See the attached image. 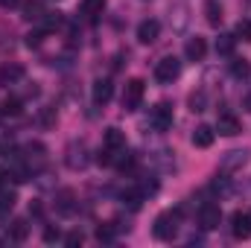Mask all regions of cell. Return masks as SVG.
<instances>
[{"mask_svg":"<svg viewBox=\"0 0 251 248\" xmlns=\"http://www.w3.org/2000/svg\"><path fill=\"white\" fill-rule=\"evenodd\" d=\"M59 240V231L56 228H44V243H56Z\"/></svg>","mask_w":251,"mask_h":248,"instance_id":"cell-31","label":"cell"},{"mask_svg":"<svg viewBox=\"0 0 251 248\" xmlns=\"http://www.w3.org/2000/svg\"><path fill=\"white\" fill-rule=\"evenodd\" d=\"M219 222H222V207H219V204L207 201V204L199 207V225H201L204 231H216Z\"/></svg>","mask_w":251,"mask_h":248,"instance_id":"cell-8","label":"cell"},{"mask_svg":"<svg viewBox=\"0 0 251 248\" xmlns=\"http://www.w3.org/2000/svg\"><path fill=\"white\" fill-rule=\"evenodd\" d=\"M24 76H26V70H24V64H18V62H6L0 67V85H18Z\"/></svg>","mask_w":251,"mask_h":248,"instance_id":"cell-14","label":"cell"},{"mask_svg":"<svg viewBox=\"0 0 251 248\" xmlns=\"http://www.w3.org/2000/svg\"><path fill=\"white\" fill-rule=\"evenodd\" d=\"M187 102H190V111H193V114H196V111H204V108H207V94H204V91H193Z\"/></svg>","mask_w":251,"mask_h":248,"instance_id":"cell-25","label":"cell"},{"mask_svg":"<svg viewBox=\"0 0 251 248\" xmlns=\"http://www.w3.org/2000/svg\"><path fill=\"white\" fill-rule=\"evenodd\" d=\"M21 15H24V21H41L47 12H44V3L41 0H26V3H21Z\"/></svg>","mask_w":251,"mask_h":248,"instance_id":"cell-17","label":"cell"},{"mask_svg":"<svg viewBox=\"0 0 251 248\" xmlns=\"http://www.w3.org/2000/svg\"><path fill=\"white\" fill-rule=\"evenodd\" d=\"M149 125L155 131H170L173 128V105L170 102H158L152 111H149Z\"/></svg>","mask_w":251,"mask_h":248,"instance_id":"cell-7","label":"cell"},{"mask_svg":"<svg viewBox=\"0 0 251 248\" xmlns=\"http://www.w3.org/2000/svg\"><path fill=\"white\" fill-rule=\"evenodd\" d=\"M204 18H207L210 26H219L222 24V3L219 0H207L204 3Z\"/></svg>","mask_w":251,"mask_h":248,"instance_id":"cell-19","label":"cell"},{"mask_svg":"<svg viewBox=\"0 0 251 248\" xmlns=\"http://www.w3.org/2000/svg\"><path fill=\"white\" fill-rule=\"evenodd\" d=\"M181 76V62L176 56H164L161 62L155 64V82L158 85H173Z\"/></svg>","mask_w":251,"mask_h":248,"instance_id":"cell-6","label":"cell"},{"mask_svg":"<svg viewBox=\"0 0 251 248\" xmlns=\"http://www.w3.org/2000/svg\"><path fill=\"white\" fill-rule=\"evenodd\" d=\"M231 73H234V79H240V82H246L251 76V64L246 59H234L231 62Z\"/></svg>","mask_w":251,"mask_h":248,"instance_id":"cell-22","label":"cell"},{"mask_svg":"<svg viewBox=\"0 0 251 248\" xmlns=\"http://www.w3.org/2000/svg\"><path fill=\"white\" fill-rule=\"evenodd\" d=\"M111 97H114V85H111V79H97L94 88H91V99H94V105H108Z\"/></svg>","mask_w":251,"mask_h":248,"instance_id":"cell-11","label":"cell"},{"mask_svg":"<svg viewBox=\"0 0 251 248\" xmlns=\"http://www.w3.org/2000/svg\"><path fill=\"white\" fill-rule=\"evenodd\" d=\"M213 140H216V128H210V125H204V123L193 128V146L207 149V146H213Z\"/></svg>","mask_w":251,"mask_h":248,"instance_id":"cell-15","label":"cell"},{"mask_svg":"<svg viewBox=\"0 0 251 248\" xmlns=\"http://www.w3.org/2000/svg\"><path fill=\"white\" fill-rule=\"evenodd\" d=\"M126 149V134L120 128H105V134H102V146H100V155H97V161L102 164V167H114V161H117V155Z\"/></svg>","mask_w":251,"mask_h":248,"instance_id":"cell-1","label":"cell"},{"mask_svg":"<svg viewBox=\"0 0 251 248\" xmlns=\"http://www.w3.org/2000/svg\"><path fill=\"white\" fill-rule=\"evenodd\" d=\"M9 178H12V170L0 167V190H3V187H9Z\"/></svg>","mask_w":251,"mask_h":248,"instance_id":"cell-30","label":"cell"},{"mask_svg":"<svg viewBox=\"0 0 251 248\" xmlns=\"http://www.w3.org/2000/svg\"><path fill=\"white\" fill-rule=\"evenodd\" d=\"M41 38H44V32H29L26 35V47H41Z\"/></svg>","mask_w":251,"mask_h":248,"instance_id":"cell-28","label":"cell"},{"mask_svg":"<svg viewBox=\"0 0 251 248\" xmlns=\"http://www.w3.org/2000/svg\"><path fill=\"white\" fill-rule=\"evenodd\" d=\"M0 243H3V240H0Z\"/></svg>","mask_w":251,"mask_h":248,"instance_id":"cell-35","label":"cell"},{"mask_svg":"<svg viewBox=\"0 0 251 248\" xmlns=\"http://www.w3.org/2000/svg\"><path fill=\"white\" fill-rule=\"evenodd\" d=\"M18 111H21V102H18V99H6L3 114H18Z\"/></svg>","mask_w":251,"mask_h":248,"instance_id":"cell-29","label":"cell"},{"mask_svg":"<svg viewBox=\"0 0 251 248\" xmlns=\"http://www.w3.org/2000/svg\"><path fill=\"white\" fill-rule=\"evenodd\" d=\"M237 35H240L243 41H251V21H240V24H237Z\"/></svg>","mask_w":251,"mask_h":248,"instance_id":"cell-26","label":"cell"},{"mask_svg":"<svg viewBox=\"0 0 251 248\" xmlns=\"http://www.w3.org/2000/svg\"><path fill=\"white\" fill-rule=\"evenodd\" d=\"M21 6V0H0V9H15Z\"/></svg>","mask_w":251,"mask_h":248,"instance_id":"cell-33","label":"cell"},{"mask_svg":"<svg viewBox=\"0 0 251 248\" xmlns=\"http://www.w3.org/2000/svg\"><path fill=\"white\" fill-rule=\"evenodd\" d=\"M102 9H105V0H82V6H79V12L85 18H97V15H102Z\"/></svg>","mask_w":251,"mask_h":248,"instance_id":"cell-21","label":"cell"},{"mask_svg":"<svg viewBox=\"0 0 251 248\" xmlns=\"http://www.w3.org/2000/svg\"><path fill=\"white\" fill-rule=\"evenodd\" d=\"M15 201H18V196H15L12 190H6V187H3V190H0V219L15 207Z\"/></svg>","mask_w":251,"mask_h":248,"instance_id":"cell-24","label":"cell"},{"mask_svg":"<svg viewBox=\"0 0 251 248\" xmlns=\"http://www.w3.org/2000/svg\"><path fill=\"white\" fill-rule=\"evenodd\" d=\"M234 47H237V35L222 32V35L216 38V56H231V53H234Z\"/></svg>","mask_w":251,"mask_h":248,"instance_id":"cell-20","label":"cell"},{"mask_svg":"<svg viewBox=\"0 0 251 248\" xmlns=\"http://www.w3.org/2000/svg\"><path fill=\"white\" fill-rule=\"evenodd\" d=\"M97 240H100V243H114V240H117V225H114V222L100 225V228H97Z\"/></svg>","mask_w":251,"mask_h":248,"instance_id":"cell-23","label":"cell"},{"mask_svg":"<svg viewBox=\"0 0 251 248\" xmlns=\"http://www.w3.org/2000/svg\"><path fill=\"white\" fill-rule=\"evenodd\" d=\"M158 38H161V24H158L155 18L140 21V26H137V41H140V44H155Z\"/></svg>","mask_w":251,"mask_h":248,"instance_id":"cell-10","label":"cell"},{"mask_svg":"<svg viewBox=\"0 0 251 248\" xmlns=\"http://www.w3.org/2000/svg\"><path fill=\"white\" fill-rule=\"evenodd\" d=\"M143 94H146V85H143V79H128L123 85V97H120V105H123V111H137L140 108V102H143Z\"/></svg>","mask_w":251,"mask_h":248,"instance_id":"cell-4","label":"cell"},{"mask_svg":"<svg viewBox=\"0 0 251 248\" xmlns=\"http://www.w3.org/2000/svg\"><path fill=\"white\" fill-rule=\"evenodd\" d=\"M82 240H85V237H82V231H70V234H67V237H64V246H82Z\"/></svg>","mask_w":251,"mask_h":248,"instance_id":"cell-27","label":"cell"},{"mask_svg":"<svg viewBox=\"0 0 251 248\" xmlns=\"http://www.w3.org/2000/svg\"><path fill=\"white\" fill-rule=\"evenodd\" d=\"M216 131H219L222 137H237V134L243 131V123H240V117H237V114L222 111V114H219V120H216Z\"/></svg>","mask_w":251,"mask_h":248,"instance_id":"cell-9","label":"cell"},{"mask_svg":"<svg viewBox=\"0 0 251 248\" xmlns=\"http://www.w3.org/2000/svg\"><path fill=\"white\" fill-rule=\"evenodd\" d=\"M53 120H56V117H53V108H47V111L41 114V123H44V125H50Z\"/></svg>","mask_w":251,"mask_h":248,"instance_id":"cell-32","label":"cell"},{"mask_svg":"<svg viewBox=\"0 0 251 248\" xmlns=\"http://www.w3.org/2000/svg\"><path fill=\"white\" fill-rule=\"evenodd\" d=\"M184 56H187V62H204V56H207V41L199 38V35L187 38V44H184Z\"/></svg>","mask_w":251,"mask_h":248,"instance_id":"cell-13","label":"cell"},{"mask_svg":"<svg viewBox=\"0 0 251 248\" xmlns=\"http://www.w3.org/2000/svg\"><path fill=\"white\" fill-rule=\"evenodd\" d=\"M56 210H59L62 216H70V213L76 210V196H73V190H59V193H56Z\"/></svg>","mask_w":251,"mask_h":248,"instance_id":"cell-16","label":"cell"},{"mask_svg":"<svg viewBox=\"0 0 251 248\" xmlns=\"http://www.w3.org/2000/svg\"><path fill=\"white\" fill-rule=\"evenodd\" d=\"M26 237H29V222H26V219H12V225H9V240L24 243Z\"/></svg>","mask_w":251,"mask_h":248,"instance_id":"cell-18","label":"cell"},{"mask_svg":"<svg viewBox=\"0 0 251 248\" xmlns=\"http://www.w3.org/2000/svg\"><path fill=\"white\" fill-rule=\"evenodd\" d=\"M178 228H181V213L178 210H164V213H158V219L152 225V234L161 243H173L178 237Z\"/></svg>","mask_w":251,"mask_h":248,"instance_id":"cell-2","label":"cell"},{"mask_svg":"<svg viewBox=\"0 0 251 248\" xmlns=\"http://www.w3.org/2000/svg\"><path fill=\"white\" fill-rule=\"evenodd\" d=\"M231 234H234V240H249V237H251V219H249V213H243V210L231 213Z\"/></svg>","mask_w":251,"mask_h":248,"instance_id":"cell-12","label":"cell"},{"mask_svg":"<svg viewBox=\"0 0 251 248\" xmlns=\"http://www.w3.org/2000/svg\"><path fill=\"white\" fill-rule=\"evenodd\" d=\"M249 161H251L249 149H231V152H225V155H222V161H219V173H222V175L243 173V167H246Z\"/></svg>","mask_w":251,"mask_h":248,"instance_id":"cell-5","label":"cell"},{"mask_svg":"<svg viewBox=\"0 0 251 248\" xmlns=\"http://www.w3.org/2000/svg\"><path fill=\"white\" fill-rule=\"evenodd\" d=\"M249 219H251V213H249Z\"/></svg>","mask_w":251,"mask_h":248,"instance_id":"cell-34","label":"cell"},{"mask_svg":"<svg viewBox=\"0 0 251 248\" xmlns=\"http://www.w3.org/2000/svg\"><path fill=\"white\" fill-rule=\"evenodd\" d=\"M64 164H67V170H73V173L85 170V167L91 164L88 143H85V140H70V143H67V149H64Z\"/></svg>","mask_w":251,"mask_h":248,"instance_id":"cell-3","label":"cell"}]
</instances>
